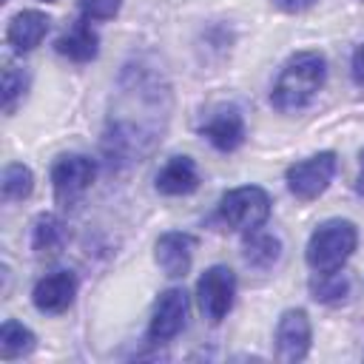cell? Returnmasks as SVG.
<instances>
[{"label":"cell","mask_w":364,"mask_h":364,"mask_svg":"<svg viewBox=\"0 0 364 364\" xmlns=\"http://www.w3.org/2000/svg\"><path fill=\"white\" fill-rule=\"evenodd\" d=\"M273 3H276V9H282L287 14H299V11H307L310 6H316L318 0H273Z\"/></svg>","instance_id":"cell-23"},{"label":"cell","mask_w":364,"mask_h":364,"mask_svg":"<svg viewBox=\"0 0 364 364\" xmlns=\"http://www.w3.org/2000/svg\"><path fill=\"white\" fill-rule=\"evenodd\" d=\"M199 188V173L191 156H171L156 173V191L162 196H188Z\"/></svg>","instance_id":"cell-13"},{"label":"cell","mask_w":364,"mask_h":364,"mask_svg":"<svg viewBox=\"0 0 364 364\" xmlns=\"http://www.w3.org/2000/svg\"><path fill=\"white\" fill-rule=\"evenodd\" d=\"M310 338H313L310 316L301 307L284 310L276 324V358L287 364L301 361L310 353Z\"/></svg>","instance_id":"cell-7"},{"label":"cell","mask_w":364,"mask_h":364,"mask_svg":"<svg viewBox=\"0 0 364 364\" xmlns=\"http://www.w3.org/2000/svg\"><path fill=\"white\" fill-rule=\"evenodd\" d=\"M350 74H353V82H355V85H364V43L355 46V51H353Z\"/></svg>","instance_id":"cell-22"},{"label":"cell","mask_w":364,"mask_h":364,"mask_svg":"<svg viewBox=\"0 0 364 364\" xmlns=\"http://www.w3.org/2000/svg\"><path fill=\"white\" fill-rule=\"evenodd\" d=\"M48 14L43 11H34V9H26V11H17L11 20H9V28H6V40L14 51L26 54L31 48H37L43 43V37L48 34Z\"/></svg>","instance_id":"cell-12"},{"label":"cell","mask_w":364,"mask_h":364,"mask_svg":"<svg viewBox=\"0 0 364 364\" xmlns=\"http://www.w3.org/2000/svg\"><path fill=\"white\" fill-rule=\"evenodd\" d=\"M336 176V154L333 151H321V154H313L301 162H293L287 171H284V182H287V191L301 199V202H310V199H318L330 182Z\"/></svg>","instance_id":"cell-4"},{"label":"cell","mask_w":364,"mask_h":364,"mask_svg":"<svg viewBox=\"0 0 364 364\" xmlns=\"http://www.w3.org/2000/svg\"><path fill=\"white\" fill-rule=\"evenodd\" d=\"M219 219L239 230V233H250L259 230L267 219H270V196L264 188L259 185H242L228 191L219 199Z\"/></svg>","instance_id":"cell-3"},{"label":"cell","mask_w":364,"mask_h":364,"mask_svg":"<svg viewBox=\"0 0 364 364\" xmlns=\"http://www.w3.org/2000/svg\"><path fill=\"white\" fill-rule=\"evenodd\" d=\"M37 347V338L34 333L14 321V318H6L3 327H0V355L9 361V358H20V355H28L31 350Z\"/></svg>","instance_id":"cell-17"},{"label":"cell","mask_w":364,"mask_h":364,"mask_svg":"<svg viewBox=\"0 0 364 364\" xmlns=\"http://www.w3.org/2000/svg\"><path fill=\"white\" fill-rule=\"evenodd\" d=\"M242 256L250 267L256 270H267L273 267L279 259H282V242L279 236L273 233H259V230H250L245 245H242Z\"/></svg>","instance_id":"cell-15"},{"label":"cell","mask_w":364,"mask_h":364,"mask_svg":"<svg viewBox=\"0 0 364 364\" xmlns=\"http://www.w3.org/2000/svg\"><path fill=\"white\" fill-rule=\"evenodd\" d=\"M188 318V293L179 287H168L159 293L154 313H151V324H148V338L151 341H171L173 336L182 333Z\"/></svg>","instance_id":"cell-8"},{"label":"cell","mask_w":364,"mask_h":364,"mask_svg":"<svg viewBox=\"0 0 364 364\" xmlns=\"http://www.w3.org/2000/svg\"><path fill=\"white\" fill-rule=\"evenodd\" d=\"M350 290L347 276H341L338 270H327V273H316L310 279V293L316 301H344Z\"/></svg>","instance_id":"cell-19"},{"label":"cell","mask_w":364,"mask_h":364,"mask_svg":"<svg viewBox=\"0 0 364 364\" xmlns=\"http://www.w3.org/2000/svg\"><path fill=\"white\" fill-rule=\"evenodd\" d=\"M0 191L6 202H20L34 191V173L28 165L23 162H11L3 168V179H0Z\"/></svg>","instance_id":"cell-18"},{"label":"cell","mask_w":364,"mask_h":364,"mask_svg":"<svg viewBox=\"0 0 364 364\" xmlns=\"http://www.w3.org/2000/svg\"><path fill=\"white\" fill-rule=\"evenodd\" d=\"M193 247L196 239L185 230H168L156 239V264L162 267V273L168 279H182L191 270V259H193Z\"/></svg>","instance_id":"cell-10"},{"label":"cell","mask_w":364,"mask_h":364,"mask_svg":"<svg viewBox=\"0 0 364 364\" xmlns=\"http://www.w3.org/2000/svg\"><path fill=\"white\" fill-rule=\"evenodd\" d=\"M355 191H358V196H364V154H361V171H358V179H355Z\"/></svg>","instance_id":"cell-24"},{"label":"cell","mask_w":364,"mask_h":364,"mask_svg":"<svg viewBox=\"0 0 364 364\" xmlns=\"http://www.w3.org/2000/svg\"><path fill=\"white\" fill-rule=\"evenodd\" d=\"M233 296H236V276L228 264H210L196 282L199 310L210 324H219L230 313Z\"/></svg>","instance_id":"cell-5"},{"label":"cell","mask_w":364,"mask_h":364,"mask_svg":"<svg viewBox=\"0 0 364 364\" xmlns=\"http://www.w3.org/2000/svg\"><path fill=\"white\" fill-rule=\"evenodd\" d=\"M74 296H77V276L71 270H54V273L43 276L31 290L34 307L48 316L65 313L74 304Z\"/></svg>","instance_id":"cell-9"},{"label":"cell","mask_w":364,"mask_h":364,"mask_svg":"<svg viewBox=\"0 0 364 364\" xmlns=\"http://www.w3.org/2000/svg\"><path fill=\"white\" fill-rule=\"evenodd\" d=\"M57 54L68 57L71 63H91L100 51V37L97 31L91 28V20L88 17H80L57 43H54Z\"/></svg>","instance_id":"cell-14"},{"label":"cell","mask_w":364,"mask_h":364,"mask_svg":"<svg viewBox=\"0 0 364 364\" xmlns=\"http://www.w3.org/2000/svg\"><path fill=\"white\" fill-rule=\"evenodd\" d=\"M97 176V165L91 156L85 154H65L54 162L51 168V188L60 205H74L94 182Z\"/></svg>","instance_id":"cell-6"},{"label":"cell","mask_w":364,"mask_h":364,"mask_svg":"<svg viewBox=\"0 0 364 364\" xmlns=\"http://www.w3.org/2000/svg\"><path fill=\"white\" fill-rule=\"evenodd\" d=\"M26 88H28V74L17 65H6L3 68V111L6 114L14 111L17 100L26 94Z\"/></svg>","instance_id":"cell-20"},{"label":"cell","mask_w":364,"mask_h":364,"mask_svg":"<svg viewBox=\"0 0 364 364\" xmlns=\"http://www.w3.org/2000/svg\"><path fill=\"white\" fill-rule=\"evenodd\" d=\"M355 245H358V230L350 219H327L310 233L304 259L316 273L341 270L344 262L353 256Z\"/></svg>","instance_id":"cell-2"},{"label":"cell","mask_w":364,"mask_h":364,"mask_svg":"<svg viewBox=\"0 0 364 364\" xmlns=\"http://www.w3.org/2000/svg\"><path fill=\"white\" fill-rule=\"evenodd\" d=\"M324 80H327L324 54L321 51H299L282 65V71L270 88V102L282 114L299 111V108L310 105V100L321 91Z\"/></svg>","instance_id":"cell-1"},{"label":"cell","mask_w":364,"mask_h":364,"mask_svg":"<svg viewBox=\"0 0 364 364\" xmlns=\"http://www.w3.org/2000/svg\"><path fill=\"white\" fill-rule=\"evenodd\" d=\"M43 3H54V0H43Z\"/></svg>","instance_id":"cell-25"},{"label":"cell","mask_w":364,"mask_h":364,"mask_svg":"<svg viewBox=\"0 0 364 364\" xmlns=\"http://www.w3.org/2000/svg\"><path fill=\"white\" fill-rule=\"evenodd\" d=\"M202 136L222 154H230L236 151L242 142H245V119L239 114V108L233 105H222L216 108L208 122L202 125Z\"/></svg>","instance_id":"cell-11"},{"label":"cell","mask_w":364,"mask_h":364,"mask_svg":"<svg viewBox=\"0 0 364 364\" xmlns=\"http://www.w3.org/2000/svg\"><path fill=\"white\" fill-rule=\"evenodd\" d=\"M77 6L82 11V17H88V20H111V17H117L122 0H77Z\"/></svg>","instance_id":"cell-21"},{"label":"cell","mask_w":364,"mask_h":364,"mask_svg":"<svg viewBox=\"0 0 364 364\" xmlns=\"http://www.w3.org/2000/svg\"><path fill=\"white\" fill-rule=\"evenodd\" d=\"M65 245V228L54 213H40L31 225V247L37 253H57Z\"/></svg>","instance_id":"cell-16"}]
</instances>
